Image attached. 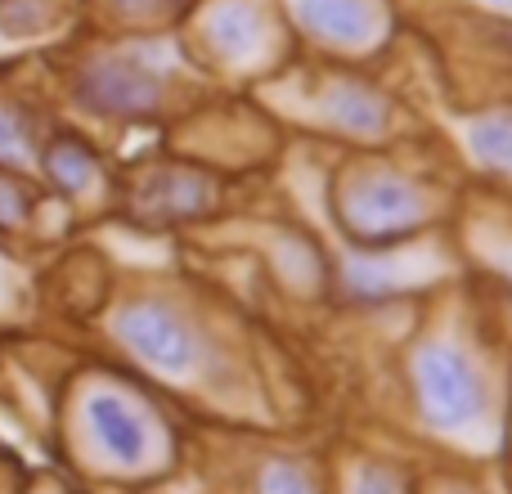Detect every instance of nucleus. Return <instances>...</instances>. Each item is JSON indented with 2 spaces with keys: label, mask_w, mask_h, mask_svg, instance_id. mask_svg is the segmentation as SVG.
I'll use <instances>...</instances> for the list:
<instances>
[{
  "label": "nucleus",
  "mask_w": 512,
  "mask_h": 494,
  "mask_svg": "<svg viewBox=\"0 0 512 494\" xmlns=\"http://www.w3.org/2000/svg\"><path fill=\"white\" fill-rule=\"evenodd\" d=\"M418 396L423 414L436 427H468L481 414V378L468 355L450 346H427L418 355Z\"/></svg>",
  "instance_id": "obj_1"
},
{
  "label": "nucleus",
  "mask_w": 512,
  "mask_h": 494,
  "mask_svg": "<svg viewBox=\"0 0 512 494\" xmlns=\"http://www.w3.org/2000/svg\"><path fill=\"white\" fill-rule=\"evenodd\" d=\"M77 99L99 117H144L162 104V77L140 59H99L81 72Z\"/></svg>",
  "instance_id": "obj_2"
},
{
  "label": "nucleus",
  "mask_w": 512,
  "mask_h": 494,
  "mask_svg": "<svg viewBox=\"0 0 512 494\" xmlns=\"http://www.w3.org/2000/svg\"><path fill=\"white\" fill-rule=\"evenodd\" d=\"M342 212H346V225H351L355 239L387 243V239H400V234L414 230L418 216H423V203H418V194L405 180H364V185L351 189Z\"/></svg>",
  "instance_id": "obj_3"
},
{
  "label": "nucleus",
  "mask_w": 512,
  "mask_h": 494,
  "mask_svg": "<svg viewBox=\"0 0 512 494\" xmlns=\"http://www.w3.org/2000/svg\"><path fill=\"white\" fill-rule=\"evenodd\" d=\"M117 333L126 337V346L135 355H144L149 364L171 369V373L185 369L189 355H194V337H189L185 319L171 306H162V301H135V306H126L122 319H117Z\"/></svg>",
  "instance_id": "obj_4"
},
{
  "label": "nucleus",
  "mask_w": 512,
  "mask_h": 494,
  "mask_svg": "<svg viewBox=\"0 0 512 494\" xmlns=\"http://www.w3.org/2000/svg\"><path fill=\"white\" fill-rule=\"evenodd\" d=\"M86 418H90V432H95L99 450H104L108 459L126 463V468H140L144 454H149V432H144L135 409H126L117 396H95Z\"/></svg>",
  "instance_id": "obj_5"
},
{
  "label": "nucleus",
  "mask_w": 512,
  "mask_h": 494,
  "mask_svg": "<svg viewBox=\"0 0 512 494\" xmlns=\"http://www.w3.org/2000/svg\"><path fill=\"white\" fill-rule=\"evenodd\" d=\"M297 14L315 36H328V41L342 45H360L373 32L369 0H297Z\"/></svg>",
  "instance_id": "obj_6"
},
{
  "label": "nucleus",
  "mask_w": 512,
  "mask_h": 494,
  "mask_svg": "<svg viewBox=\"0 0 512 494\" xmlns=\"http://www.w3.org/2000/svg\"><path fill=\"white\" fill-rule=\"evenodd\" d=\"M41 162H45V176H50L63 194H81V189L99 176L95 153H90L81 140H72V135H59V140L45 144V158Z\"/></svg>",
  "instance_id": "obj_7"
},
{
  "label": "nucleus",
  "mask_w": 512,
  "mask_h": 494,
  "mask_svg": "<svg viewBox=\"0 0 512 494\" xmlns=\"http://www.w3.org/2000/svg\"><path fill=\"white\" fill-rule=\"evenodd\" d=\"M328 113H333V122H342L346 131H360V135H369L382 126V104L364 86L333 90V95H328Z\"/></svg>",
  "instance_id": "obj_8"
},
{
  "label": "nucleus",
  "mask_w": 512,
  "mask_h": 494,
  "mask_svg": "<svg viewBox=\"0 0 512 494\" xmlns=\"http://www.w3.org/2000/svg\"><path fill=\"white\" fill-rule=\"evenodd\" d=\"M256 36H261V18H256L248 5H230V9H221V14L212 18V41L221 45V50H230V54L252 50Z\"/></svg>",
  "instance_id": "obj_9"
},
{
  "label": "nucleus",
  "mask_w": 512,
  "mask_h": 494,
  "mask_svg": "<svg viewBox=\"0 0 512 494\" xmlns=\"http://www.w3.org/2000/svg\"><path fill=\"white\" fill-rule=\"evenodd\" d=\"M472 144H477L481 162L512 171V117H486L472 126Z\"/></svg>",
  "instance_id": "obj_10"
},
{
  "label": "nucleus",
  "mask_w": 512,
  "mask_h": 494,
  "mask_svg": "<svg viewBox=\"0 0 512 494\" xmlns=\"http://www.w3.org/2000/svg\"><path fill=\"white\" fill-rule=\"evenodd\" d=\"M27 149H32V135H27V122L9 108H0V162H23Z\"/></svg>",
  "instance_id": "obj_11"
},
{
  "label": "nucleus",
  "mask_w": 512,
  "mask_h": 494,
  "mask_svg": "<svg viewBox=\"0 0 512 494\" xmlns=\"http://www.w3.org/2000/svg\"><path fill=\"white\" fill-rule=\"evenodd\" d=\"M32 216V194L18 180L0 176V225H23Z\"/></svg>",
  "instance_id": "obj_12"
},
{
  "label": "nucleus",
  "mask_w": 512,
  "mask_h": 494,
  "mask_svg": "<svg viewBox=\"0 0 512 494\" xmlns=\"http://www.w3.org/2000/svg\"><path fill=\"white\" fill-rule=\"evenodd\" d=\"M261 494H315V486H310L306 472L288 468V463H279V468H270L261 477Z\"/></svg>",
  "instance_id": "obj_13"
},
{
  "label": "nucleus",
  "mask_w": 512,
  "mask_h": 494,
  "mask_svg": "<svg viewBox=\"0 0 512 494\" xmlns=\"http://www.w3.org/2000/svg\"><path fill=\"white\" fill-rule=\"evenodd\" d=\"M355 494H400V486L391 472H364V481L355 486Z\"/></svg>",
  "instance_id": "obj_14"
},
{
  "label": "nucleus",
  "mask_w": 512,
  "mask_h": 494,
  "mask_svg": "<svg viewBox=\"0 0 512 494\" xmlns=\"http://www.w3.org/2000/svg\"><path fill=\"white\" fill-rule=\"evenodd\" d=\"M495 5H504V9H512V0H495Z\"/></svg>",
  "instance_id": "obj_15"
}]
</instances>
